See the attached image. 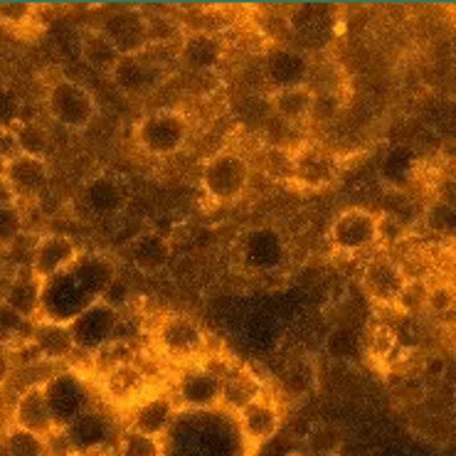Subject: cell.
I'll use <instances>...</instances> for the list:
<instances>
[{
	"mask_svg": "<svg viewBox=\"0 0 456 456\" xmlns=\"http://www.w3.org/2000/svg\"><path fill=\"white\" fill-rule=\"evenodd\" d=\"M47 114L69 131H85L96 117L94 94L75 79H57L45 96Z\"/></svg>",
	"mask_w": 456,
	"mask_h": 456,
	"instance_id": "cell-1",
	"label": "cell"
},
{
	"mask_svg": "<svg viewBox=\"0 0 456 456\" xmlns=\"http://www.w3.org/2000/svg\"><path fill=\"white\" fill-rule=\"evenodd\" d=\"M191 134V124L181 111L159 109L141 118L136 128V141L151 156H173L185 146Z\"/></svg>",
	"mask_w": 456,
	"mask_h": 456,
	"instance_id": "cell-2",
	"label": "cell"
},
{
	"mask_svg": "<svg viewBox=\"0 0 456 456\" xmlns=\"http://www.w3.org/2000/svg\"><path fill=\"white\" fill-rule=\"evenodd\" d=\"M249 183V163L234 151H223L205 163L202 188L217 202H232Z\"/></svg>",
	"mask_w": 456,
	"mask_h": 456,
	"instance_id": "cell-3",
	"label": "cell"
},
{
	"mask_svg": "<svg viewBox=\"0 0 456 456\" xmlns=\"http://www.w3.org/2000/svg\"><path fill=\"white\" fill-rule=\"evenodd\" d=\"M69 323V333L75 340V348L96 350L107 346L109 340L114 338L118 323L117 308L109 306L107 301H94L89 304L85 311H79L75 319L67 321Z\"/></svg>",
	"mask_w": 456,
	"mask_h": 456,
	"instance_id": "cell-4",
	"label": "cell"
},
{
	"mask_svg": "<svg viewBox=\"0 0 456 456\" xmlns=\"http://www.w3.org/2000/svg\"><path fill=\"white\" fill-rule=\"evenodd\" d=\"M45 400L53 412V419L57 429H64L72 425L77 417L86 412V403H89V393H86L85 382L77 375H54L47 382H43Z\"/></svg>",
	"mask_w": 456,
	"mask_h": 456,
	"instance_id": "cell-5",
	"label": "cell"
},
{
	"mask_svg": "<svg viewBox=\"0 0 456 456\" xmlns=\"http://www.w3.org/2000/svg\"><path fill=\"white\" fill-rule=\"evenodd\" d=\"M330 242L340 252H362L378 242V215L362 208H350L336 217L330 227Z\"/></svg>",
	"mask_w": 456,
	"mask_h": 456,
	"instance_id": "cell-6",
	"label": "cell"
},
{
	"mask_svg": "<svg viewBox=\"0 0 456 456\" xmlns=\"http://www.w3.org/2000/svg\"><path fill=\"white\" fill-rule=\"evenodd\" d=\"M12 427L28 432V435L40 436V439H47V436H53L57 432L53 412H50L47 400H45L43 382L40 385H30L15 400V407H12Z\"/></svg>",
	"mask_w": 456,
	"mask_h": 456,
	"instance_id": "cell-7",
	"label": "cell"
},
{
	"mask_svg": "<svg viewBox=\"0 0 456 456\" xmlns=\"http://www.w3.org/2000/svg\"><path fill=\"white\" fill-rule=\"evenodd\" d=\"M99 30L107 35L111 45L117 47L121 57L138 54L151 40L149 20L138 11H117L109 15Z\"/></svg>",
	"mask_w": 456,
	"mask_h": 456,
	"instance_id": "cell-8",
	"label": "cell"
},
{
	"mask_svg": "<svg viewBox=\"0 0 456 456\" xmlns=\"http://www.w3.org/2000/svg\"><path fill=\"white\" fill-rule=\"evenodd\" d=\"M77 242L72 237L64 234H47L40 242L35 244L30 259V272L40 281L53 279V276L62 274L67 266H72L77 262Z\"/></svg>",
	"mask_w": 456,
	"mask_h": 456,
	"instance_id": "cell-9",
	"label": "cell"
},
{
	"mask_svg": "<svg viewBox=\"0 0 456 456\" xmlns=\"http://www.w3.org/2000/svg\"><path fill=\"white\" fill-rule=\"evenodd\" d=\"M160 348L168 353L170 358H195L205 350V333L188 316H170L160 323L159 329Z\"/></svg>",
	"mask_w": 456,
	"mask_h": 456,
	"instance_id": "cell-10",
	"label": "cell"
},
{
	"mask_svg": "<svg viewBox=\"0 0 456 456\" xmlns=\"http://www.w3.org/2000/svg\"><path fill=\"white\" fill-rule=\"evenodd\" d=\"M111 82L117 85L118 92H124L126 96H143L153 92L160 85V67L159 64L143 60L141 54H128L121 57L118 64L111 72Z\"/></svg>",
	"mask_w": 456,
	"mask_h": 456,
	"instance_id": "cell-11",
	"label": "cell"
},
{
	"mask_svg": "<svg viewBox=\"0 0 456 456\" xmlns=\"http://www.w3.org/2000/svg\"><path fill=\"white\" fill-rule=\"evenodd\" d=\"M404 281H407V276H404L403 266L387 256H378V259L368 262L365 272H362V287L368 291V297L380 304H395Z\"/></svg>",
	"mask_w": 456,
	"mask_h": 456,
	"instance_id": "cell-12",
	"label": "cell"
},
{
	"mask_svg": "<svg viewBox=\"0 0 456 456\" xmlns=\"http://www.w3.org/2000/svg\"><path fill=\"white\" fill-rule=\"evenodd\" d=\"M223 378L210 370H191L185 372L178 382V400L183 407L191 410H210L220 404L223 397Z\"/></svg>",
	"mask_w": 456,
	"mask_h": 456,
	"instance_id": "cell-13",
	"label": "cell"
},
{
	"mask_svg": "<svg viewBox=\"0 0 456 456\" xmlns=\"http://www.w3.org/2000/svg\"><path fill=\"white\" fill-rule=\"evenodd\" d=\"M82 202L86 210L99 217H114L126 208V191L117 178L111 175H94L82 188Z\"/></svg>",
	"mask_w": 456,
	"mask_h": 456,
	"instance_id": "cell-14",
	"label": "cell"
},
{
	"mask_svg": "<svg viewBox=\"0 0 456 456\" xmlns=\"http://www.w3.org/2000/svg\"><path fill=\"white\" fill-rule=\"evenodd\" d=\"M308 64L306 54L291 50V47H279L274 53L266 54L265 60V75L274 85V89H289L306 82Z\"/></svg>",
	"mask_w": 456,
	"mask_h": 456,
	"instance_id": "cell-15",
	"label": "cell"
},
{
	"mask_svg": "<svg viewBox=\"0 0 456 456\" xmlns=\"http://www.w3.org/2000/svg\"><path fill=\"white\" fill-rule=\"evenodd\" d=\"M3 178L11 185L15 198H32V195L45 191V185L50 181V168H47V160L43 159L18 156L5 166Z\"/></svg>",
	"mask_w": 456,
	"mask_h": 456,
	"instance_id": "cell-16",
	"label": "cell"
},
{
	"mask_svg": "<svg viewBox=\"0 0 456 456\" xmlns=\"http://www.w3.org/2000/svg\"><path fill=\"white\" fill-rule=\"evenodd\" d=\"M237 419H240V429H242L247 442L265 444L266 439H272L276 435L279 422H281V414H279L274 403H266L262 397H255L252 403L237 412Z\"/></svg>",
	"mask_w": 456,
	"mask_h": 456,
	"instance_id": "cell-17",
	"label": "cell"
},
{
	"mask_svg": "<svg viewBox=\"0 0 456 456\" xmlns=\"http://www.w3.org/2000/svg\"><path fill=\"white\" fill-rule=\"evenodd\" d=\"M30 343L32 348L37 350V355L50 358V361H62L67 355H72V350H75V340H72V333H69V323L54 319L32 323Z\"/></svg>",
	"mask_w": 456,
	"mask_h": 456,
	"instance_id": "cell-18",
	"label": "cell"
},
{
	"mask_svg": "<svg viewBox=\"0 0 456 456\" xmlns=\"http://www.w3.org/2000/svg\"><path fill=\"white\" fill-rule=\"evenodd\" d=\"M223 43L210 32H192L181 45V62L195 72H210L223 62Z\"/></svg>",
	"mask_w": 456,
	"mask_h": 456,
	"instance_id": "cell-19",
	"label": "cell"
},
{
	"mask_svg": "<svg viewBox=\"0 0 456 456\" xmlns=\"http://www.w3.org/2000/svg\"><path fill=\"white\" fill-rule=\"evenodd\" d=\"M170 242L159 232H143L138 234L136 240L128 247V256L136 269L146 272V274H156L163 272L170 262Z\"/></svg>",
	"mask_w": 456,
	"mask_h": 456,
	"instance_id": "cell-20",
	"label": "cell"
},
{
	"mask_svg": "<svg viewBox=\"0 0 456 456\" xmlns=\"http://www.w3.org/2000/svg\"><path fill=\"white\" fill-rule=\"evenodd\" d=\"M40 301H43V281L32 274L30 269L15 276L11 281V287L5 289V297H3L5 306L12 308L15 314H20L22 319L28 321L35 319V314L40 308Z\"/></svg>",
	"mask_w": 456,
	"mask_h": 456,
	"instance_id": "cell-21",
	"label": "cell"
},
{
	"mask_svg": "<svg viewBox=\"0 0 456 456\" xmlns=\"http://www.w3.org/2000/svg\"><path fill=\"white\" fill-rule=\"evenodd\" d=\"M173 414H175L173 400H168L166 395H156V397H149L146 403L138 404L134 419H131V429L159 439L173 422Z\"/></svg>",
	"mask_w": 456,
	"mask_h": 456,
	"instance_id": "cell-22",
	"label": "cell"
},
{
	"mask_svg": "<svg viewBox=\"0 0 456 456\" xmlns=\"http://www.w3.org/2000/svg\"><path fill=\"white\" fill-rule=\"evenodd\" d=\"M64 435L75 452H96L109 439V422L96 412H82L72 425L64 427Z\"/></svg>",
	"mask_w": 456,
	"mask_h": 456,
	"instance_id": "cell-23",
	"label": "cell"
},
{
	"mask_svg": "<svg viewBox=\"0 0 456 456\" xmlns=\"http://www.w3.org/2000/svg\"><path fill=\"white\" fill-rule=\"evenodd\" d=\"M79 54H82L86 67L99 72V75H111L114 67L118 64V60H121L118 50L111 45V40L102 30H86L82 35Z\"/></svg>",
	"mask_w": 456,
	"mask_h": 456,
	"instance_id": "cell-24",
	"label": "cell"
},
{
	"mask_svg": "<svg viewBox=\"0 0 456 456\" xmlns=\"http://www.w3.org/2000/svg\"><path fill=\"white\" fill-rule=\"evenodd\" d=\"M311 107H314V89H308L306 85L276 89L272 96V109L276 111V117L289 124H298L311 117Z\"/></svg>",
	"mask_w": 456,
	"mask_h": 456,
	"instance_id": "cell-25",
	"label": "cell"
},
{
	"mask_svg": "<svg viewBox=\"0 0 456 456\" xmlns=\"http://www.w3.org/2000/svg\"><path fill=\"white\" fill-rule=\"evenodd\" d=\"M146 387V378L143 372L128 365V362H118L104 378V390L114 400V403H134L138 395Z\"/></svg>",
	"mask_w": 456,
	"mask_h": 456,
	"instance_id": "cell-26",
	"label": "cell"
},
{
	"mask_svg": "<svg viewBox=\"0 0 456 456\" xmlns=\"http://www.w3.org/2000/svg\"><path fill=\"white\" fill-rule=\"evenodd\" d=\"M294 168H297V175L308 185H323L326 181H330V175H333V163L330 159L319 149H306L301 151L297 156V163H294Z\"/></svg>",
	"mask_w": 456,
	"mask_h": 456,
	"instance_id": "cell-27",
	"label": "cell"
},
{
	"mask_svg": "<svg viewBox=\"0 0 456 456\" xmlns=\"http://www.w3.org/2000/svg\"><path fill=\"white\" fill-rule=\"evenodd\" d=\"M12 131H15V138H18L20 156L45 160L47 149H50V134H47V128L43 124H37V121H20Z\"/></svg>",
	"mask_w": 456,
	"mask_h": 456,
	"instance_id": "cell-28",
	"label": "cell"
},
{
	"mask_svg": "<svg viewBox=\"0 0 456 456\" xmlns=\"http://www.w3.org/2000/svg\"><path fill=\"white\" fill-rule=\"evenodd\" d=\"M117 456H160V444L159 439L141 435V432L128 427L118 439Z\"/></svg>",
	"mask_w": 456,
	"mask_h": 456,
	"instance_id": "cell-29",
	"label": "cell"
},
{
	"mask_svg": "<svg viewBox=\"0 0 456 456\" xmlns=\"http://www.w3.org/2000/svg\"><path fill=\"white\" fill-rule=\"evenodd\" d=\"M5 456H47L45 439L12 427L5 435Z\"/></svg>",
	"mask_w": 456,
	"mask_h": 456,
	"instance_id": "cell-30",
	"label": "cell"
},
{
	"mask_svg": "<svg viewBox=\"0 0 456 456\" xmlns=\"http://www.w3.org/2000/svg\"><path fill=\"white\" fill-rule=\"evenodd\" d=\"M22 99L11 86H0V131H11L20 124Z\"/></svg>",
	"mask_w": 456,
	"mask_h": 456,
	"instance_id": "cell-31",
	"label": "cell"
},
{
	"mask_svg": "<svg viewBox=\"0 0 456 456\" xmlns=\"http://www.w3.org/2000/svg\"><path fill=\"white\" fill-rule=\"evenodd\" d=\"M255 397L256 390H252L244 380L223 382V397H220V404H224V407L232 410V412H240V410L247 407Z\"/></svg>",
	"mask_w": 456,
	"mask_h": 456,
	"instance_id": "cell-32",
	"label": "cell"
},
{
	"mask_svg": "<svg viewBox=\"0 0 456 456\" xmlns=\"http://www.w3.org/2000/svg\"><path fill=\"white\" fill-rule=\"evenodd\" d=\"M22 232V213L18 205H0V247H11Z\"/></svg>",
	"mask_w": 456,
	"mask_h": 456,
	"instance_id": "cell-33",
	"label": "cell"
},
{
	"mask_svg": "<svg viewBox=\"0 0 456 456\" xmlns=\"http://www.w3.org/2000/svg\"><path fill=\"white\" fill-rule=\"evenodd\" d=\"M427 284L422 281H404L403 291H400V297H397V306L407 311V314H419V311H425V304H427Z\"/></svg>",
	"mask_w": 456,
	"mask_h": 456,
	"instance_id": "cell-34",
	"label": "cell"
},
{
	"mask_svg": "<svg viewBox=\"0 0 456 456\" xmlns=\"http://www.w3.org/2000/svg\"><path fill=\"white\" fill-rule=\"evenodd\" d=\"M32 329L30 321L22 319L20 314H15L12 308H8L3 301H0V336H5V338H20L25 336V330Z\"/></svg>",
	"mask_w": 456,
	"mask_h": 456,
	"instance_id": "cell-35",
	"label": "cell"
},
{
	"mask_svg": "<svg viewBox=\"0 0 456 456\" xmlns=\"http://www.w3.org/2000/svg\"><path fill=\"white\" fill-rule=\"evenodd\" d=\"M454 306V289L446 287V284H435V287L427 289V311H432V314H446V311H452Z\"/></svg>",
	"mask_w": 456,
	"mask_h": 456,
	"instance_id": "cell-36",
	"label": "cell"
},
{
	"mask_svg": "<svg viewBox=\"0 0 456 456\" xmlns=\"http://www.w3.org/2000/svg\"><path fill=\"white\" fill-rule=\"evenodd\" d=\"M404 234H407V227L400 217H395V215L385 213L378 215V242H400L404 240Z\"/></svg>",
	"mask_w": 456,
	"mask_h": 456,
	"instance_id": "cell-37",
	"label": "cell"
},
{
	"mask_svg": "<svg viewBox=\"0 0 456 456\" xmlns=\"http://www.w3.org/2000/svg\"><path fill=\"white\" fill-rule=\"evenodd\" d=\"M340 102L336 94H319V92H314V107H311V117L323 118V121H329L338 114Z\"/></svg>",
	"mask_w": 456,
	"mask_h": 456,
	"instance_id": "cell-38",
	"label": "cell"
},
{
	"mask_svg": "<svg viewBox=\"0 0 456 456\" xmlns=\"http://www.w3.org/2000/svg\"><path fill=\"white\" fill-rule=\"evenodd\" d=\"M20 156V149H18V138H15V131H0V160L3 163H11L12 159Z\"/></svg>",
	"mask_w": 456,
	"mask_h": 456,
	"instance_id": "cell-39",
	"label": "cell"
},
{
	"mask_svg": "<svg viewBox=\"0 0 456 456\" xmlns=\"http://www.w3.org/2000/svg\"><path fill=\"white\" fill-rule=\"evenodd\" d=\"M11 372H12V361H11V355L5 353V350L0 348V387L8 382V378H11Z\"/></svg>",
	"mask_w": 456,
	"mask_h": 456,
	"instance_id": "cell-40",
	"label": "cell"
},
{
	"mask_svg": "<svg viewBox=\"0 0 456 456\" xmlns=\"http://www.w3.org/2000/svg\"><path fill=\"white\" fill-rule=\"evenodd\" d=\"M28 8L25 5H0V15H5V18H12V20H18L20 15H25Z\"/></svg>",
	"mask_w": 456,
	"mask_h": 456,
	"instance_id": "cell-41",
	"label": "cell"
},
{
	"mask_svg": "<svg viewBox=\"0 0 456 456\" xmlns=\"http://www.w3.org/2000/svg\"><path fill=\"white\" fill-rule=\"evenodd\" d=\"M89 456H111V454H89Z\"/></svg>",
	"mask_w": 456,
	"mask_h": 456,
	"instance_id": "cell-42",
	"label": "cell"
}]
</instances>
